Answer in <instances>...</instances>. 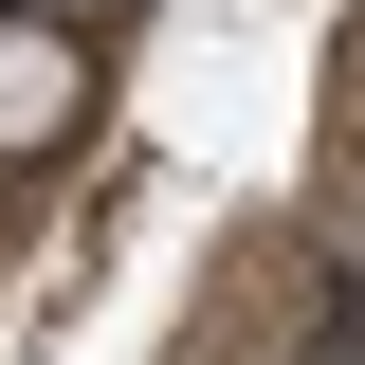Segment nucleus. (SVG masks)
I'll return each instance as SVG.
<instances>
[{"label": "nucleus", "instance_id": "obj_1", "mask_svg": "<svg viewBox=\"0 0 365 365\" xmlns=\"http://www.w3.org/2000/svg\"><path fill=\"white\" fill-rule=\"evenodd\" d=\"M91 110V73H73V19H0V165L19 146H55Z\"/></svg>", "mask_w": 365, "mask_h": 365}, {"label": "nucleus", "instance_id": "obj_2", "mask_svg": "<svg viewBox=\"0 0 365 365\" xmlns=\"http://www.w3.org/2000/svg\"><path fill=\"white\" fill-rule=\"evenodd\" d=\"M19 19H91V0H19Z\"/></svg>", "mask_w": 365, "mask_h": 365}]
</instances>
